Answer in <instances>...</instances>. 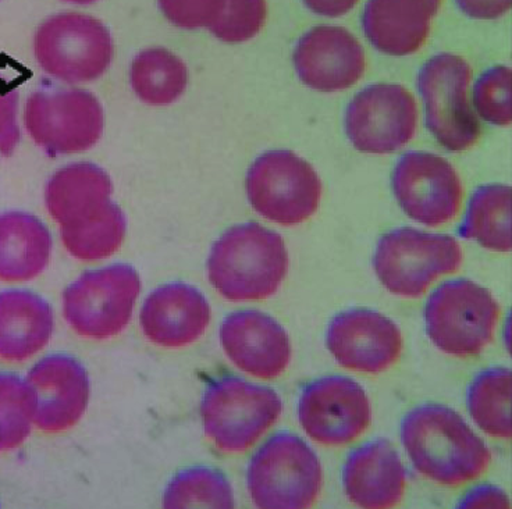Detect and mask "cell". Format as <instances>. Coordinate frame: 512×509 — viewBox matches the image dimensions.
I'll list each match as a JSON object with an SVG mask.
<instances>
[{"mask_svg":"<svg viewBox=\"0 0 512 509\" xmlns=\"http://www.w3.org/2000/svg\"><path fill=\"white\" fill-rule=\"evenodd\" d=\"M358 2L359 0H302L309 12L329 19L346 16Z\"/></svg>","mask_w":512,"mask_h":509,"instance_id":"cell-36","label":"cell"},{"mask_svg":"<svg viewBox=\"0 0 512 509\" xmlns=\"http://www.w3.org/2000/svg\"><path fill=\"white\" fill-rule=\"evenodd\" d=\"M348 500L362 508L386 509L403 501L407 472L393 444L376 439L355 448L343 468Z\"/></svg>","mask_w":512,"mask_h":509,"instance_id":"cell-21","label":"cell"},{"mask_svg":"<svg viewBox=\"0 0 512 509\" xmlns=\"http://www.w3.org/2000/svg\"><path fill=\"white\" fill-rule=\"evenodd\" d=\"M293 60L302 84L327 94L354 87L366 70L361 42L337 26H318L305 32L295 46Z\"/></svg>","mask_w":512,"mask_h":509,"instance_id":"cell-17","label":"cell"},{"mask_svg":"<svg viewBox=\"0 0 512 509\" xmlns=\"http://www.w3.org/2000/svg\"><path fill=\"white\" fill-rule=\"evenodd\" d=\"M34 397L26 380L0 372V452L20 447L34 423Z\"/></svg>","mask_w":512,"mask_h":509,"instance_id":"cell-29","label":"cell"},{"mask_svg":"<svg viewBox=\"0 0 512 509\" xmlns=\"http://www.w3.org/2000/svg\"><path fill=\"white\" fill-rule=\"evenodd\" d=\"M53 333L51 305L28 290L0 293V359L23 362L48 345Z\"/></svg>","mask_w":512,"mask_h":509,"instance_id":"cell-23","label":"cell"},{"mask_svg":"<svg viewBox=\"0 0 512 509\" xmlns=\"http://www.w3.org/2000/svg\"><path fill=\"white\" fill-rule=\"evenodd\" d=\"M298 418L302 429L316 443L347 446L371 425V402L365 390L350 377L323 376L302 390Z\"/></svg>","mask_w":512,"mask_h":509,"instance_id":"cell-14","label":"cell"},{"mask_svg":"<svg viewBox=\"0 0 512 509\" xmlns=\"http://www.w3.org/2000/svg\"><path fill=\"white\" fill-rule=\"evenodd\" d=\"M141 291L137 270L124 263L91 270L63 294V313L80 336L106 340L122 333Z\"/></svg>","mask_w":512,"mask_h":509,"instance_id":"cell-8","label":"cell"},{"mask_svg":"<svg viewBox=\"0 0 512 509\" xmlns=\"http://www.w3.org/2000/svg\"><path fill=\"white\" fill-rule=\"evenodd\" d=\"M476 112L494 126L511 124V70L507 66H494L486 70L474 88Z\"/></svg>","mask_w":512,"mask_h":509,"instance_id":"cell-31","label":"cell"},{"mask_svg":"<svg viewBox=\"0 0 512 509\" xmlns=\"http://www.w3.org/2000/svg\"><path fill=\"white\" fill-rule=\"evenodd\" d=\"M67 2L77 3V5H91V3L96 2V0H67Z\"/></svg>","mask_w":512,"mask_h":509,"instance_id":"cell-37","label":"cell"},{"mask_svg":"<svg viewBox=\"0 0 512 509\" xmlns=\"http://www.w3.org/2000/svg\"><path fill=\"white\" fill-rule=\"evenodd\" d=\"M165 508H234L229 479L219 469L192 466L177 473L163 494Z\"/></svg>","mask_w":512,"mask_h":509,"instance_id":"cell-28","label":"cell"},{"mask_svg":"<svg viewBox=\"0 0 512 509\" xmlns=\"http://www.w3.org/2000/svg\"><path fill=\"white\" fill-rule=\"evenodd\" d=\"M26 382L34 397V423L42 432H67L83 418L90 377L76 358L49 355L35 363Z\"/></svg>","mask_w":512,"mask_h":509,"instance_id":"cell-18","label":"cell"},{"mask_svg":"<svg viewBox=\"0 0 512 509\" xmlns=\"http://www.w3.org/2000/svg\"><path fill=\"white\" fill-rule=\"evenodd\" d=\"M462 249L455 238L401 227L380 238L373 268L391 294L419 298L446 274L457 272Z\"/></svg>","mask_w":512,"mask_h":509,"instance_id":"cell-7","label":"cell"},{"mask_svg":"<svg viewBox=\"0 0 512 509\" xmlns=\"http://www.w3.org/2000/svg\"><path fill=\"white\" fill-rule=\"evenodd\" d=\"M160 10L176 27H211L222 12L223 0H158Z\"/></svg>","mask_w":512,"mask_h":509,"instance_id":"cell-32","label":"cell"},{"mask_svg":"<svg viewBox=\"0 0 512 509\" xmlns=\"http://www.w3.org/2000/svg\"><path fill=\"white\" fill-rule=\"evenodd\" d=\"M220 343L238 369L258 379H277L290 363V338L266 313H230L220 326Z\"/></svg>","mask_w":512,"mask_h":509,"instance_id":"cell-19","label":"cell"},{"mask_svg":"<svg viewBox=\"0 0 512 509\" xmlns=\"http://www.w3.org/2000/svg\"><path fill=\"white\" fill-rule=\"evenodd\" d=\"M24 120L32 140L51 156L94 147L105 124L101 103L91 92L78 88L34 92L28 98Z\"/></svg>","mask_w":512,"mask_h":509,"instance_id":"cell-12","label":"cell"},{"mask_svg":"<svg viewBox=\"0 0 512 509\" xmlns=\"http://www.w3.org/2000/svg\"><path fill=\"white\" fill-rule=\"evenodd\" d=\"M458 9L474 20H497L511 9V0H455Z\"/></svg>","mask_w":512,"mask_h":509,"instance_id":"cell-35","label":"cell"},{"mask_svg":"<svg viewBox=\"0 0 512 509\" xmlns=\"http://www.w3.org/2000/svg\"><path fill=\"white\" fill-rule=\"evenodd\" d=\"M52 237L38 217L24 212L0 215V281L34 280L48 266Z\"/></svg>","mask_w":512,"mask_h":509,"instance_id":"cell-24","label":"cell"},{"mask_svg":"<svg viewBox=\"0 0 512 509\" xmlns=\"http://www.w3.org/2000/svg\"><path fill=\"white\" fill-rule=\"evenodd\" d=\"M140 322L145 336L159 347H187L204 336L211 322V306L190 284H165L145 300Z\"/></svg>","mask_w":512,"mask_h":509,"instance_id":"cell-20","label":"cell"},{"mask_svg":"<svg viewBox=\"0 0 512 509\" xmlns=\"http://www.w3.org/2000/svg\"><path fill=\"white\" fill-rule=\"evenodd\" d=\"M458 234L489 251L510 252L511 188L503 184L479 187L469 198Z\"/></svg>","mask_w":512,"mask_h":509,"instance_id":"cell-25","label":"cell"},{"mask_svg":"<svg viewBox=\"0 0 512 509\" xmlns=\"http://www.w3.org/2000/svg\"><path fill=\"white\" fill-rule=\"evenodd\" d=\"M131 85L142 102L166 106L183 95L188 83L186 64L163 48L145 49L133 60Z\"/></svg>","mask_w":512,"mask_h":509,"instance_id":"cell-26","label":"cell"},{"mask_svg":"<svg viewBox=\"0 0 512 509\" xmlns=\"http://www.w3.org/2000/svg\"><path fill=\"white\" fill-rule=\"evenodd\" d=\"M330 354L343 368L378 375L396 365L403 334L396 323L371 309H351L334 316L326 331Z\"/></svg>","mask_w":512,"mask_h":509,"instance_id":"cell-16","label":"cell"},{"mask_svg":"<svg viewBox=\"0 0 512 509\" xmlns=\"http://www.w3.org/2000/svg\"><path fill=\"white\" fill-rule=\"evenodd\" d=\"M439 10L430 0H368L362 30L373 48L384 55L410 56L428 41Z\"/></svg>","mask_w":512,"mask_h":509,"instance_id":"cell-22","label":"cell"},{"mask_svg":"<svg viewBox=\"0 0 512 509\" xmlns=\"http://www.w3.org/2000/svg\"><path fill=\"white\" fill-rule=\"evenodd\" d=\"M247 483L256 507L304 509L320 496L323 469L318 455L301 437L280 432L252 457Z\"/></svg>","mask_w":512,"mask_h":509,"instance_id":"cell-4","label":"cell"},{"mask_svg":"<svg viewBox=\"0 0 512 509\" xmlns=\"http://www.w3.org/2000/svg\"><path fill=\"white\" fill-rule=\"evenodd\" d=\"M287 272L283 238L254 222L224 231L208 259L209 281L233 302L268 300L282 286Z\"/></svg>","mask_w":512,"mask_h":509,"instance_id":"cell-3","label":"cell"},{"mask_svg":"<svg viewBox=\"0 0 512 509\" xmlns=\"http://www.w3.org/2000/svg\"><path fill=\"white\" fill-rule=\"evenodd\" d=\"M247 195L259 215L298 226L315 215L322 199V181L307 160L290 151L263 153L247 174Z\"/></svg>","mask_w":512,"mask_h":509,"instance_id":"cell-9","label":"cell"},{"mask_svg":"<svg viewBox=\"0 0 512 509\" xmlns=\"http://www.w3.org/2000/svg\"><path fill=\"white\" fill-rule=\"evenodd\" d=\"M391 187L405 215L429 227L451 222L464 198L457 170L429 152L405 153L394 167Z\"/></svg>","mask_w":512,"mask_h":509,"instance_id":"cell-15","label":"cell"},{"mask_svg":"<svg viewBox=\"0 0 512 509\" xmlns=\"http://www.w3.org/2000/svg\"><path fill=\"white\" fill-rule=\"evenodd\" d=\"M469 414L489 436L511 437V372L507 368L482 370L468 387Z\"/></svg>","mask_w":512,"mask_h":509,"instance_id":"cell-27","label":"cell"},{"mask_svg":"<svg viewBox=\"0 0 512 509\" xmlns=\"http://www.w3.org/2000/svg\"><path fill=\"white\" fill-rule=\"evenodd\" d=\"M108 174L92 163H73L53 174L46 185V208L60 224L64 248L80 261L115 254L126 237L123 210L110 201Z\"/></svg>","mask_w":512,"mask_h":509,"instance_id":"cell-1","label":"cell"},{"mask_svg":"<svg viewBox=\"0 0 512 509\" xmlns=\"http://www.w3.org/2000/svg\"><path fill=\"white\" fill-rule=\"evenodd\" d=\"M418 126L414 95L398 84H373L352 98L346 133L355 149L387 155L405 147Z\"/></svg>","mask_w":512,"mask_h":509,"instance_id":"cell-13","label":"cell"},{"mask_svg":"<svg viewBox=\"0 0 512 509\" xmlns=\"http://www.w3.org/2000/svg\"><path fill=\"white\" fill-rule=\"evenodd\" d=\"M39 66L70 84L90 83L108 70L113 41L108 28L94 17L56 14L39 26L35 35Z\"/></svg>","mask_w":512,"mask_h":509,"instance_id":"cell-11","label":"cell"},{"mask_svg":"<svg viewBox=\"0 0 512 509\" xmlns=\"http://www.w3.org/2000/svg\"><path fill=\"white\" fill-rule=\"evenodd\" d=\"M471 77L467 60L453 53L433 56L419 71L426 127L450 152L467 151L479 141L480 123L468 98Z\"/></svg>","mask_w":512,"mask_h":509,"instance_id":"cell-10","label":"cell"},{"mask_svg":"<svg viewBox=\"0 0 512 509\" xmlns=\"http://www.w3.org/2000/svg\"><path fill=\"white\" fill-rule=\"evenodd\" d=\"M282 411V400L275 390L236 376L213 380L206 387L201 407L206 437L227 454L254 446Z\"/></svg>","mask_w":512,"mask_h":509,"instance_id":"cell-5","label":"cell"},{"mask_svg":"<svg viewBox=\"0 0 512 509\" xmlns=\"http://www.w3.org/2000/svg\"><path fill=\"white\" fill-rule=\"evenodd\" d=\"M430 2L435 3L436 6L442 7L443 0H430Z\"/></svg>","mask_w":512,"mask_h":509,"instance_id":"cell-38","label":"cell"},{"mask_svg":"<svg viewBox=\"0 0 512 509\" xmlns=\"http://www.w3.org/2000/svg\"><path fill=\"white\" fill-rule=\"evenodd\" d=\"M500 312L485 287L467 279L446 281L426 302V334L448 355L475 357L492 343Z\"/></svg>","mask_w":512,"mask_h":509,"instance_id":"cell-6","label":"cell"},{"mask_svg":"<svg viewBox=\"0 0 512 509\" xmlns=\"http://www.w3.org/2000/svg\"><path fill=\"white\" fill-rule=\"evenodd\" d=\"M401 439L416 471L444 486H461L487 471L492 452L454 409L419 405L401 423Z\"/></svg>","mask_w":512,"mask_h":509,"instance_id":"cell-2","label":"cell"},{"mask_svg":"<svg viewBox=\"0 0 512 509\" xmlns=\"http://www.w3.org/2000/svg\"><path fill=\"white\" fill-rule=\"evenodd\" d=\"M19 92L12 84L0 80V156L9 158L20 142V128L17 124Z\"/></svg>","mask_w":512,"mask_h":509,"instance_id":"cell-33","label":"cell"},{"mask_svg":"<svg viewBox=\"0 0 512 509\" xmlns=\"http://www.w3.org/2000/svg\"><path fill=\"white\" fill-rule=\"evenodd\" d=\"M266 19V0H223L222 12L209 31L227 44H241L256 37Z\"/></svg>","mask_w":512,"mask_h":509,"instance_id":"cell-30","label":"cell"},{"mask_svg":"<svg viewBox=\"0 0 512 509\" xmlns=\"http://www.w3.org/2000/svg\"><path fill=\"white\" fill-rule=\"evenodd\" d=\"M457 508H510V500L503 490L492 484H480L468 491Z\"/></svg>","mask_w":512,"mask_h":509,"instance_id":"cell-34","label":"cell"}]
</instances>
